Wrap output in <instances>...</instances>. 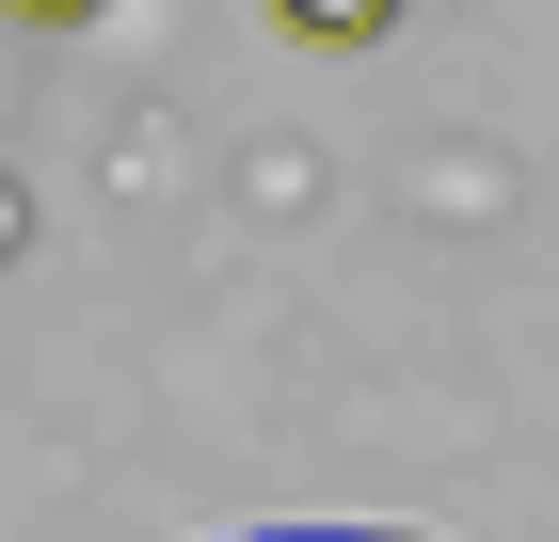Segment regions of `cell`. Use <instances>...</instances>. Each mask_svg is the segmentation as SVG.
Instances as JSON below:
<instances>
[{
	"instance_id": "7a4b0ae2",
	"label": "cell",
	"mask_w": 559,
	"mask_h": 542,
	"mask_svg": "<svg viewBox=\"0 0 559 542\" xmlns=\"http://www.w3.org/2000/svg\"><path fill=\"white\" fill-rule=\"evenodd\" d=\"M0 16H33V33H81V16H112V0H0Z\"/></svg>"
},
{
	"instance_id": "6da1fadb",
	"label": "cell",
	"mask_w": 559,
	"mask_h": 542,
	"mask_svg": "<svg viewBox=\"0 0 559 542\" xmlns=\"http://www.w3.org/2000/svg\"><path fill=\"white\" fill-rule=\"evenodd\" d=\"M272 33H304V48H368V33H400V0H272Z\"/></svg>"
},
{
	"instance_id": "3957f363",
	"label": "cell",
	"mask_w": 559,
	"mask_h": 542,
	"mask_svg": "<svg viewBox=\"0 0 559 542\" xmlns=\"http://www.w3.org/2000/svg\"><path fill=\"white\" fill-rule=\"evenodd\" d=\"M304 542H400V527H304Z\"/></svg>"
}]
</instances>
